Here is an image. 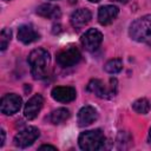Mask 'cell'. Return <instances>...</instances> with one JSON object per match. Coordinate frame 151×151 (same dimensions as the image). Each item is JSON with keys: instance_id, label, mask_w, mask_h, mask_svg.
Wrapping results in <instances>:
<instances>
[{"instance_id": "16", "label": "cell", "mask_w": 151, "mask_h": 151, "mask_svg": "<svg viewBox=\"0 0 151 151\" xmlns=\"http://www.w3.org/2000/svg\"><path fill=\"white\" fill-rule=\"evenodd\" d=\"M70 118V111L65 107H60V109H57L54 110L51 116H50V122L54 125H58V124H61L64 123L65 120H67Z\"/></svg>"}, {"instance_id": "10", "label": "cell", "mask_w": 151, "mask_h": 151, "mask_svg": "<svg viewBox=\"0 0 151 151\" xmlns=\"http://www.w3.org/2000/svg\"><path fill=\"white\" fill-rule=\"evenodd\" d=\"M51 96L54 100L60 103H70L76 99L77 92L72 86H57L52 90Z\"/></svg>"}, {"instance_id": "6", "label": "cell", "mask_w": 151, "mask_h": 151, "mask_svg": "<svg viewBox=\"0 0 151 151\" xmlns=\"http://www.w3.org/2000/svg\"><path fill=\"white\" fill-rule=\"evenodd\" d=\"M101 41H103V34L97 28H90L80 38L81 45L84 46L85 50H87L90 52H93V51L98 50Z\"/></svg>"}, {"instance_id": "19", "label": "cell", "mask_w": 151, "mask_h": 151, "mask_svg": "<svg viewBox=\"0 0 151 151\" xmlns=\"http://www.w3.org/2000/svg\"><path fill=\"white\" fill-rule=\"evenodd\" d=\"M12 38V31L9 28H4L1 31V35H0V48L1 51H5L11 41Z\"/></svg>"}, {"instance_id": "22", "label": "cell", "mask_w": 151, "mask_h": 151, "mask_svg": "<svg viewBox=\"0 0 151 151\" xmlns=\"http://www.w3.org/2000/svg\"><path fill=\"white\" fill-rule=\"evenodd\" d=\"M149 140H150V143H151V129H150V131H149Z\"/></svg>"}, {"instance_id": "24", "label": "cell", "mask_w": 151, "mask_h": 151, "mask_svg": "<svg viewBox=\"0 0 151 151\" xmlns=\"http://www.w3.org/2000/svg\"><path fill=\"white\" fill-rule=\"evenodd\" d=\"M88 1H91V2H99L100 0H88Z\"/></svg>"}, {"instance_id": "12", "label": "cell", "mask_w": 151, "mask_h": 151, "mask_svg": "<svg viewBox=\"0 0 151 151\" xmlns=\"http://www.w3.org/2000/svg\"><path fill=\"white\" fill-rule=\"evenodd\" d=\"M119 8L114 5L101 6L98 11V21L100 25H110L118 17Z\"/></svg>"}, {"instance_id": "9", "label": "cell", "mask_w": 151, "mask_h": 151, "mask_svg": "<svg viewBox=\"0 0 151 151\" xmlns=\"http://www.w3.org/2000/svg\"><path fill=\"white\" fill-rule=\"evenodd\" d=\"M42 105H44V98H42V96H41V94H34V96L26 103V105H25V109H24V114H25V117H26L28 120L34 119V118L39 114V112H40Z\"/></svg>"}, {"instance_id": "1", "label": "cell", "mask_w": 151, "mask_h": 151, "mask_svg": "<svg viewBox=\"0 0 151 151\" xmlns=\"http://www.w3.org/2000/svg\"><path fill=\"white\" fill-rule=\"evenodd\" d=\"M31 73L34 79H42L47 74L50 64V53L45 48H35L28 55Z\"/></svg>"}, {"instance_id": "25", "label": "cell", "mask_w": 151, "mask_h": 151, "mask_svg": "<svg viewBox=\"0 0 151 151\" xmlns=\"http://www.w3.org/2000/svg\"><path fill=\"white\" fill-rule=\"evenodd\" d=\"M70 2L71 4H74V2H77V0H70Z\"/></svg>"}, {"instance_id": "8", "label": "cell", "mask_w": 151, "mask_h": 151, "mask_svg": "<svg viewBox=\"0 0 151 151\" xmlns=\"http://www.w3.org/2000/svg\"><path fill=\"white\" fill-rule=\"evenodd\" d=\"M21 104H22V100H21V98L18 94H15V93H8V94H6V96L2 97L0 109H1V112L4 114L11 116V114L17 113L20 110Z\"/></svg>"}, {"instance_id": "3", "label": "cell", "mask_w": 151, "mask_h": 151, "mask_svg": "<svg viewBox=\"0 0 151 151\" xmlns=\"http://www.w3.org/2000/svg\"><path fill=\"white\" fill-rule=\"evenodd\" d=\"M78 144L81 150L96 151L104 147L105 136L100 130H90L80 133L78 138Z\"/></svg>"}, {"instance_id": "15", "label": "cell", "mask_w": 151, "mask_h": 151, "mask_svg": "<svg viewBox=\"0 0 151 151\" xmlns=\"http://www.w3.org/2000/svg\"><path fill=\"white\" fill-rule=\"evenodd\" d=\"M37 14L47 19H58L60 17V8L52 4H42L37 8Z\"/></svg>"}, {"instance_id": "2", "label": "cell", "mask_w": 151, "mask_h": 151, "mask_svg": "<svg viewBox=\"0 0 151 151\" xmlns=\"http://www.w3.org/2000/svg\"><path fill=\"white\" fill-rule=\"evenodd\" d=\"M129 35L131 39L138 42H151V14L136 19L129 28Z\"/></svg>"}, {"instance_id": "11", "label": "cell", "mask_w": 151, "mask_h": 151, "mask_svg": "<svg viewBox=\"0 0 151 151\" xmlns=\"http://www.w3.org/2000/svg\"><path fill=\"white\" fill-rule=\"evenodd\" d=\"M97 119H98V112L94 107H92L90 105H86V106L81 107L78 112V116H77L78 125L81 126V127L91 125Z\"/></svg>"}, {"instance_id": "20", "label": "cell", "mask_w": 151, "mask_h": 151, "mask_svg": "<svg viewBox=\"0 0 151 151\" xmlns=\"http://www.w3.org/2000/svg\"><path fill=\"white\" fill-rule=\"evenodd\" d=\"M39 150H57V147L55 146H52V145H41L40 147H39Z\"/></svg>"}, {"instance_id": "17", "label": "cell", "mask_w": 151, "mask_h": 151, "mask_svg": "<svg viewBox=\"0 0 151 151\" xmlns=\"http://www.w3.org/2000/svg\"><path fill=\"white\" fill-rule=\"evenodd\" d=\"M132 109L139 114H146L150 110V103L146 98H139L132 104Z\"/></svg>"}, {"instance_id": "4", "label": "cell", "mask_w": 151, "mask_h": 151, "mask_svg": "<svg viewBox=\"0 0 151 151\" xmlns=\"http://www.w3.org/2000/svg\"><path fill=\"white\" fill-rule=\"evenodd\" d=\"M117 79H110V85H105L99 79H92L87 84V91L99 98H111L117 93Z\"/></svg>"}, {"instance_id": "23", "label": "cell", "mask_w": 151, "mask_h": 151, "mask_svg": "<svg viewBox=\"0 0 151 151\" xmlns=\"http://www.w3.org/2000/svg\"><path fill=\"white\" fill-rule=\"evenodd\" d=\"M114 1H119V2H126V1H129V0H114Z\"/></svg>"}, {"instance_id": "18", "label": "cell", "mask_w": 151, "mask_h": 151, "mask_svg": "<svg viewBox=\"0 0 151 151\" xmlns=\"http://www.w3.org/2000/svg\"><path fill=\"white\" fill-rule=\"evenodd\" d=\"M122 68H123V61L120 59H111L104 66V70L110 74H116L120 72Z\"/></svg>"}, {"instance_id": "5", "label": "cell", "mask_w": 151, "mask_h": 151, "mask_svg": "<svg viewBox=\"0 0 151 151\" xmlns=\"http://www.w3.org/2000/svg\"><path fill=\"white\" fill-rule=\"evenodd\" d=\"M40 136V131L34 126H27L19 131L14 137V145L18 147H27L32 145Z\"/></svg>"}, {"instance_id": "7", "label": "cell", "mask_w": 151, "mask_h": 151, "mask_svg": "<svg viewBox=\"0 0 151 151\" xmlns=\"http://www.w3.org/2000/svg\"><path fill=\"white\" fill-rule=\"evenodd\" d=\"M81 58V54L78 48L76 47H68L63 51H60L57 54V63L61 67H71L79 63Z\"/></svg>"}, {"instance_id": "13", "label": "cell", "mask_w": 151, "mask_h": 151, "mask_svg": "<svg viewBox=\"0 0 151 151\" xmlns=\"http://www.w3.org/2000/svg\"><path fill=\"white\" fill-rule=\"evenodd\" d=\"M91 19H92V13L88 8H79L71 14V24L77 29L87 25L91 21Z\"/></svg>"}, {"instance_id": "14", "label": "cell", "mask_w": 151, "mask_h": 151, "mask_svg": "<svg viewBox=\"0 0 151 151\" xmlns=\"http://www.w3.org/2000/svg\"><path fill=\"white\" fill-rule=\"evenodd\" d=\"M40 38V34L39 32L29 24L27 25H22L19 27L18 29V40L21 41L22 44H31V42H34L37 40H39Z\"/></svg>"}, {"instance_id": "21", "label": "cell", "mask_w": 151, "mask_h": 151, "mask_svg": "<svg viewBox=\"0 0 151 151\" xmlns=\"http://www.w3.org/2000/svg\"><path fill=\"white\" fill-rule=\"evenodd\" d=\"M4 143H5V131H4V130H1V143H0V145L2 146V145H4Z\"/></svg>"}]
</instances>
